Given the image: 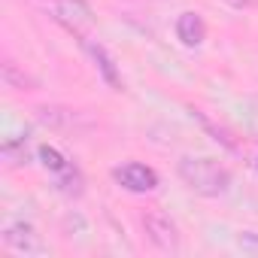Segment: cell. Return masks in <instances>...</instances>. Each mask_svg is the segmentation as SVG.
<instances>
[{
  "label": "cell",
  "instance_id": "obj_4",
  "mask_svg": "<svg viewBox=\"0 0 258 258\" xmlns=\"http://www.w3.org/2000/svg\"><path fill=\"white\" fill-rule=\"evenodd\" d=\"M46 7L52 13L55 22H61L67 31H79L91 22V7H88V0H46Z\"/></svg>",
  "mask_w": 258,
  "mask_h": 258
},
{
  "label": "cell",
  "instance_id": "obj_9",
  "mask_svg": "<svg viewBox=\"0 0 258 258\" xmlns=\"http://www.w3.org/2000/svg\"><path fill=\"white\" fill-rule=\"evenodd\" d=\"M0 155H4L7 164H28V161H31V143H28V137H25V140L10 137V140L4 143V149H0Z\"/></svg>",
  "mask_w": 258,
  "mask_h": 258
},
{
  "label": "cell",
  "instance_id": "obj_8",
  "mask_svg": "<svg viewBox=\"0 0 258 258\" xmlns=\"http://www.w3.org/2000/svg\"><path fill=\"white\" fill-rule=\"evenodd\" d=\"M176 37L182 46H201L204 37H207V25L198 13H182L176 19Z\"/></svg>",
  "mask_w": 258,
  "mask_h": 258
},
{
  "label": "cell",
  "instance_id": "obj_1",
  "mask_svg": "<svg viewBox=\"0 0 258 258\" xmlns=\"http://www.w3.org/2000/svg\"><path fill=\"white\" fill-rule=\"evenodd\" d=\"M176 173L195 195H204V198H219L231 188V173L210 158H191V155L179 158Z\"/></svg>",
  "mask_w": 258,
  "mask_h": 258
},
{
  "label": "cell",
  "instance_id": "obj_14",
  "mask_svg": "<svg viewBox=\"0 0 258 258\" xmlns=\"http://www.w3.org/2000/svg\"><path fill=\"white\" fill-rule=\"evenodd\" d=\"M228 4H231V7H237V10H246V7H255L258 0H228Z\"/></svg>",
  "mask_w": 258,
  "mask_h": 258
},
{
  "label": "cell",
  "instance_id": "obj_7",
  "mask_svg": "<svg viewBox=\"0 0 258 258\" xmlns=\"http://www.w3.org/2000/svg\"><path fill=\"white\" fill-rule=\"evenodd\" d=\"M82 46H85V49H88V55L94 58V67L100 70L103 82H106L112 91H121V76H118V67H115V61L106 55V49H103V46H97V43H88V40H82Z\"/></svg>",
  "mask_w": 258,
  "mask_h": 258
},
{
  "label": "cell",
  "instance_id": "obj_13",
  "mask_svg": "<svg viewBox=\"0 0 258 258\" xmlns=\"http://www.w3.org/2000/svg\"><path fill=\"white\" fill-rule=\"evenodd\" d=\"M237 246L246 252V255H255L258 258V231H243L237 237Z\"/></svg>",
  "mask_w": 258,
  "mask_h": 258
},
{
  "label": "cell",
  "instance_id": "obj_11",
  "mask_svg": "<svg viewBox=\"0 0 258 258\" xmlns=\"http://www.w3.org/2000/svg\"><path fill=\"white\" fill-rule=\"evenodd\" d=\"M4 82H7L10 88H16V91H31V88H34V79H31V76H25L13 61H7V64H4Z\"/></svg>",
  "mask_w": 258,
  "mask_h": 258
},
{
  "label": "cell",
  "instance_id": "obj_12",
  "mask_svg": "<svg viewBox=\"0 0 258 258\" xmlns=\"http://www.w3.org/2000/svg\"><path fill=\"white\" fill-rule=\"evenodd\" d=\"M40 161H43V167H46V170H52L55 176H58V173H64V170L70 167V161H67L55 146H43V149H40Z\"/></svg>",
  "mask_w": 258,
  "mask_h": 258
},
{
  "label": "cell",
  "instance_id": "obj_2",
  "mask_svg": "<svg viewBox=\"0 0 258 258\" xmlns=\"http://www.w3.org/2000/svg\"><path fill=\"white\" fill-rule=\"evenodd\" d=\"M4 243L7 249H13L16 255H25V258H40V255H49V246L43 243V237L37 234V228L25 219H10L4 225Z\"/></svg>",
  "mask_w": 258,
  "mask_h": 258
},
{
  "label": "cell",
  "instance_id": "obj_10",
  "mask_svg": "<svg viewBox=\"0 0 258 258\" xmlns=\"http://www.w3.org/2000/svg\"><path fill=\"white\" fill-rule=\"evenodd\" d=\"M82 185H85V179H82V173L73 164L64 173H58V191H64L67 198H79L82 195Z\"/></svg>",
  "mask_w": 258,
  "mask_h": 258
},
{
  "label": "cell",
  "instance_id": "obj_3",
  "mask_svg": "<svg viewBox=\"0 0 258 258\" xmlns=\"http://www.w3.org/2000/svg\"><path fill=\"white\" fill-rule=\"evenodd\" d=\"M143 231L152 240V246H158L161 252H179V231L173 225L170 216H164L161 210H146L143 213Z\"/></svg>",
  "mask_w": 258,
  "mask_h": 258
},
{
  "label": "cell",
  "instance_id": "obj_5",
  "mask_svg": "<svg viewBox=\"0 0 258 258\" xmlns=\"http://www.w3.org/2000/svg\"><path fill=\"white\" fill-rule=\"evenodd\" d=\"M112 176H115V182L121 188L134 191V195H146V191H152L158 185V173L152 167H146V164H137V161L124 164V167H115Z\"/></svg>",
  "mask_w": 258,
  "mask_h": 258
},
{
  "label": "cell",
  "instance_id": "obj_6",
  "mask_svg": "<svg viewBox=\"0 0 258 258\" xmlns=\"http://www.w3.org/2000/svg\"><path fill=\"white\" fill-rule=\"evenodd\" d=\"M37 121H43L46 127H55V131H82V127L91 124L79 109H67V106H40Z\"/></svg>",
  "mask_w": 258,
  "mask_h": 258
}]
</instances>
